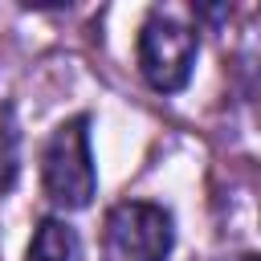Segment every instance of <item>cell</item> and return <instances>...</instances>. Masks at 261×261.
Here are the masks:
<instances>
[{"mask_svg":"<svg viewBox=\"0 0 261 261\" xmlns=\"http://www.w3.org/2000/svg\"><path fill=\"white\" fill-rule=\"evenodd\" d=\"M200 53V33L175 8H151L139 29V73L159 94H179L192 82Z\"/></svg>","mask_w":261,"mask_h":261,"instance_id":"6da1fadb","label":"cell"},{"mask_svg":"<svg viewBox=\"0 0 261 261\" xmlns=\"http://www.w3.org/2000/svg\"><path fill=\"white\" fill-rule=\"evenodd\" d=\"M41 184H45V196L65 212L90 208V200L98 192V171H94L90 118L86 114L65 118L49 135L45 155H41Z\"/></svg>","mask_w":261,"mask_h":261,"instance_id":"7a4b0ae2","label":"cell"},{"mask_svg":"<svg viewBox=\"0 0 261 261\" xmlns=\"http://www.w3.org/2000/svg\"><path fill=\"white\" fill-rule=\"evenodd\" d=\"M175 245L171 212L147 200H122L106 212V249L114 261H167Z\"/></svg>","mask_w":261,"mask_h":261,"instance_id":"3957f363","label":"cell"},{"mask_svg":"<svg viewBox=\"0 0 261 261\" xmlns=\"http://www.w3.org/2000/svg\"><path fill=\"white\" fill-rule=\"evenodd\" d=\"M24 261H82V237L73 224L45 216L33 228V241L24 249Z\"/></svg>","mask_w":261,"mask_h":261,"instance_id":"277c9868","label":"cell"},{"mask_svg":"<svg viewBox=\"0 0 261 261\" xmlns=\"http://www.w3.org/2000/svg\"><path fill=\"white\" fill-rule=\"evenodd\" d=\"M20 175V122L8 102H0V192H8Z\"/></svg>","mask_w":261,"mask_h":261,"instance_id":"5b68a950","label":"cell"},{"mask_svg":"<svg viewBox=\"0 0 261 261\" xmlns=\"http://www.w3.org/2000/svg\"><path fill=\"white\" fill-rule=\"evenodd\" d=\"M237 261H261V253H245V257H237Z\"/></svg>","mask_w":261,"mask_h":261,"instance_id":"8992f818","label":"cell"},{"mask_svg":"<svg viewBox=\"0 0 261 261\" xmlns=\"http://www.w3.org/2000/svg\"><path fill=\"white\" fill-rule=\"evenodd\" d=\"M257 110H261V90H257Z\"/></svg>","mask_w":261,"mask_h":261,"instance_id":"52a82bcc","label":"cell"}]
</instances>
